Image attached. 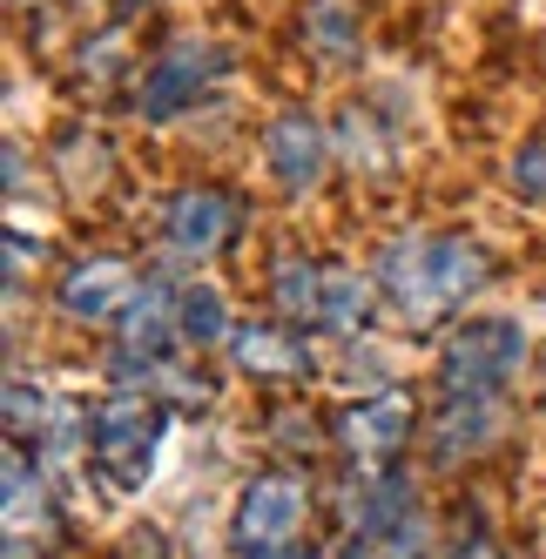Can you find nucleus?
<instances>
[{
	"mask_svg": "<svg viewBox=\"0 0 546 559\" xmlns=\"http://www.w3.org/2000/svg\"><path fill=\"white\" fill-rule=\"evenodd\" d=\"M371 276H378L384 317L405 337H432V331H452L465 317V304H479L499 284V257L473 229L425 223V229H399L371 257Z\"/></svg>",
	"mask_w": 546,
	"mask_h": 559,
	"instance_id": "1",
	"label": "nucleus"
},
{
	"mask_svg": "<svg viewBox=\"0 0 546 559\" xmlns=\"http://www.w3.org/2000/svg\"><path fill=\"white\" fill-rule=\"evenodd\" d=\"M539 365L533 357V337L520 317L506 310H473L439 337V357H432V384L439 397H513V384Z\"/></svg>",
	"mask_w": 546,
	"mask_h": 559,
	"instance_id": "2",
	"label": "nucleus"
},
{
	"mask_svg": "<svg viewBox=\"0 0 546 559\" xmlns=\"http://www.w3.org/2000/svg\"><path fill=\"white\" fill-rule=\"evenodd\" d=\"M223 74H229V48L216 41V34L176 27V34H163V41L142 55L135 82H129V108L142 115L149 129H169V122L197 115L223 88Z\"/></svg>",
	"mask_w": 546,
	"mask_h": 559,
	"instance_id": "3",
	"label": "nucleus"
},
{
	"mask_svg": "<svg viewBox=\"0 0 546 559\" xmlns=\"http://www.w3.org/2000/svg\"><path fill=\"white\" fill-rule=\"evenodd\" d=\"M169 405L149 397L135 384H115L108 397L88 405V465L108 492H142L149 472H155V452H163V431H169Z\"/></svg>",
	"mask_w": 546,
	"mask_h": 559,
	"instance_id": "4",
	"label": "nucleus"
},
{
	"mask_svg": "<svg viewBox=\"0 0 546 559\" xmlns=\"http://www.w3.org/2000/svg\"><path fill=\"white\" fill-rule=\"evenodd\" d=\"M310 519H318V486H310V472H290V465L250 472L237 486V499H229V552L237 559L290 552V546H304Z\"/></svg>",
	"mask_w": 546,
	"mask_h": 559,
	"instance_id": "5",
	"label": "nucleus"
},
{
	"mask_svg": "<svg viewBox=\"0 0 546 559\" xmlns=\"http://www.w3.org/2000/svg\"><path fill=\"white\" fill-rule=\"evenodd\" d=\"M182 357V284L169 263H149L142 290L108 331V378L115 384H149L155 371Z\"/></svg>",
	"mask_w": 546,
	"mask_h": 559,
	"instance_id": "6",
	"label": "nucleus"
},
{
	"mask_svg": "<svg viewBox=\"0 0 546 559\" xmlns=\"http://www.w3.org/2000/svg\"><path fill=\"white\" fill-rule=\"evenodd\" d=\"M250 210L244 195L216 182V176H189L163 195V216H155V243H163V263H216L237 250Z\"/></svg>",
	"mask_w": 546,
	"mask_h": 559,
	"instance_id": "7",
	"label": "nucleus"
},
{
	"mask_svg": "<svg viewBox=\"0 0 546 559\" xmlns=\"http://www.w3.org/2000/svg\"><path fill=\"white\" fill-rule=\"evenodd\" d=\"M418 425H425V412L412 405V391H399V384L358 391L351 405L331 412V452L344 459V472L378 478V472L405 465V452L418 445Z\"/></svg>",
	"mask_w": 546,
	"mask_h": 559,
	"instance_id": "8",
	"label": "nucleus"
},
{
	"mask_svg": "<svg viewBox=\"0 0 546 559\" xmlns=\"http://www.w3.org/2000/svg\"><path fill=\"white\" fill-rule=\"evenodd\" d=\"M142 263L122 250H68L48 276V310L68 331H115V317L142 290Z\"/></svg>",
	"mask_w": 546,
	"mask_h": 559,
	"instance_id": "9",
	"label": "nucleus"
},
{
	"mask_svg": "<svg viewBox=\"0 0 546 559\" xmlns=\"http://www.w3.org/2000/svg\"><path fill=\"white\" fill-rule=\"evenodd\" d=\"M257 163H263V176H270V189H277V195L310 203V195L331 182L337 142H331V129H324L304 102H290V108H277V115L257 129Z\"/></svg>",
	"mask_w": 546,
	"mask_h": 559,
	"instance_id": "10",
	"label": "nucleus"
},
{
	"mask_svg": "<svg viewBox=\"0 0 546 559\" xmlns=\"http://www.w3.org/2000/svg\"><path fill=\"white\" fill-rule=\"evenodd\" d=\"M506 431H513V397H432V412L418 425V452L432 472H465L486 465Z\"/></svg>",
	"mask_w": 546,
	"mask_h": 559,
	"instance_id": "11",
	"label": "nucleus"
},
{
	"mask_svg": "<svg viewBox=\"0 0 546 559\" xmlns=\"http://www.w3.org/2000/svg\"><path fill=\"white\" fill-rule=\"evenodd\" d=\"M223 357H229V371L250 378V384H304V378L324 371L318 337L284 324V317H250V324H237Z\"/></svg>",
	"mask_w": 546,
	"mask_h": 559,
	"instance_id": "12",
	"label": "nucleus"
},
{
	"mask_svg": "<svg viewBox=\"0 0 546 559\" xmlns=\"http://www.w3.org/2000/svg\"><path fill=\"white\" fill-rule=\"evenodd\" d=\"M331 276H337V257H318V250H277L263 263V304L270 317H284V324L324 337V304H331Z\"/></svg>",
	"mask_w": 546,
	"mask_h": 559,
	"instance_id": "13",
	"label": "nucleus"
},
{
	"mask_svg": "<svg viewBox=\"0 0 546 559\" xmlns=\"http://www.w3.org/2000/svg\"><path fill=\"white\" fill-rule=\"evenodd\" d=\"M48 176H55V195H68L74 210L102 203V195L122 182V163H115V142L88 122H61L55 142H48Z\"/></svg>",
	"mask_w": 546,
	"mask_h": 559,
	"instance_id": "14",
	"label": "nucleus"
},
{
	"mask_svg": "<svg viewBox=\"0 0 546 559\" xmlns=\"http://www.w3.org/2000/svg\"><path fill=\"white\" fill-rule=\"evenodd\" d=\"M297 48H310V61H324V68H351L365 55L358 0H304L297 8Z\"/></svg>",
	"mask_w": 546,
	"mask_h": 559,
	"instance_id": "15",
	"label": "nucleus"
},
{
	"mask_svg": "<svg viewBox=\"0 0 546 559\" xmlns=\"http://www.w3.org/2000/svg\"><path fill=\"white\" fill-rule=\"evenodd\" d=\"M229 337H237V310H229V297L216 284H203V276H189L182 284V350L210 357V350H229Z\"/></svg>",
	"mask_w": 546,
	"mask_h": 559,
	"instance_id": "16",
	"label": "nucleus"
},
{
	"mask_svg": "<svg viewBox=\"0 0 546 559\" xmlns=\"http://www.w3.org/2000/svg\"><path fill=\"white\" fill-rule=\"evenodd\" d=\"M135 391H149V397H163V405L169 412H189V418H197V412H216V371L203 365V357H169V365L163 371H155L149 384H135Z\"/></svg>",
	"mask_w": 546,
	"mask_h": 559,
	"instance_id": "17",
	"label": "nucleus"
},
{
	"mask_svg": "<svg viewBox=\"0 0 546 559\" xmlns=\"http://www.w3.org/2000/svg\"><path fill=\"white\" fill-rule=\"evenodd\" d=\"M506 189H513V203L546 216V135H526L513 155H506Z\"/></svg>",
	"mask_w": 546,
	"mask_h": 559,
	"instance_id": "18",
	"label": "nucleus"
},
{
	"mask_svg": "<svg viewBox=\"0 0 546 559\" xmlns=\"http://www.w3.org/2000/svg\"><path fill=\"white\" fill-rule=\"evenodd\" d=\"M108 559H176V539H169V526L142 519V526H129L122 539L108 546Z\"/></svg>",
	"mask_w": 546,
	"mask_h": 559,
	"instance_id": "19",
	"label": "nucleus"
},
{
	"mask_svg": "<svg viewBox=\"0 0 546 559\" xmlns=\"http://www.w3.org/2000/svg\"><path fill=\"white\" fill-rule=\"evenodd\" d=\"M533 425L546 438V350H539V365H533Z\"/></svg>",
	"mask_w": 546,
	"mask_h": 559,
	"instance_id": "20",
	"label": "nucleus"
},
{
	"mask_svg": "<svg viewBox=\"0 0 546 559\" xmlns=\"http://www.w3.org/2000/svg\"><path fill=\"white\" fill-rule=\"evenodd\" d=\"M337 559H371V546H365V539H344V546H337Z\"/></svg>",
	"mask_w": 546,
	"mask_h": 559,
	"instance_id": "21",
	"label": "nucleus"
},
{
	"mask_svg": "<svg viewBox=\"0 0 546 559\" xmlns=\"http://www.w3.org/2000/svg\"><path fill=\"white\" fill-rule=\"evenodd\" d=\"M270 559H324V552H318V546L304 539V546H290V552H270Z\"/></svg>",
	"mask_w": 546,
	"mask_h": 559,
	"instance_id": "22",
	"label": "nucleus"
},
{
	"mask_svg": "<svg viewBox=\"0 0 546 559\" xmlns=\"http://www.w3.org/2000/svg\"><path fill=\"white\" fill-rule=\"evenodd\" d=\"M8 8H14V14H27V8L41 14V8H55V0H8Z\"/></svg>",
	"mask_w": 546,
	"mask_h": 559,
	"instance_id": "23",
	"label": "nucleus"
},
{
	"mask_svg": "<svg viewBox=\"0 0 546 559\" xmlns=\"http://www.w3.org/2000/svg\"><path fill=\"white\" fill-rule=\"evenodd\" d=\"M102 8H115V14H135V8H149V0H102Z\"/></svg>",
	"mask_w": 546,
	"mask_h": 559,
	"instance_id": "24",
	"label": "nucleus"
}]
</instances>
